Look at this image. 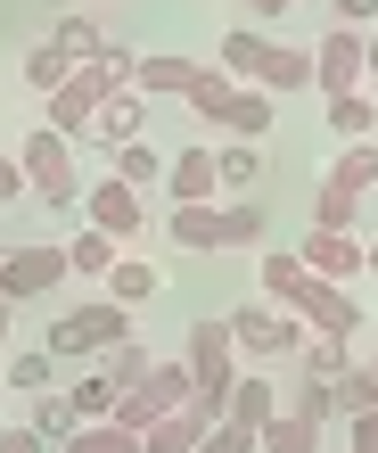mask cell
<instances>
[{"instance_id":"277c9868","label":"cell","mask_w":378,"mask_h":453,"mask_svg":"<svg viewBox=\"0 0 378 453\" xmlns=\"http://www.w3.org/2000/svg\"><path fill=\"white\" fill-rule=\"evenodd\" d=\"M181 363H189V395H206V404H223L231 380L247 371V363H238V346H231V322H198Z\"/></svg>"},{"instance_id":"44dd1931","label":"cell","mask_w":378,"mask_h":453,"mask_svg":"<svg viewBox=\"0 0 378 453\" xmlns=\"http://www.w3.org/2000/svg\"><path fill=\"white\" fill-rule=\"evenodd\" d=\"M116 256H124V239H107L91 223L66 239V273H83V280H107V273H116Z\"/></svg>"},{"instance_id":"7402d4cb","label":"cell","mask_w":378,"mask_h":453,"mask_svg":"<svg viewBox=\"0 0 378 453\" xmlns=\"http://www.w3.org/2000/svg\"><path fill=\"white\" fill-rule=\"evenodd\" d=\"M280 412L313 420V429H329V420H345V404H337V380H296V388L280 395Z\"/></svg>"},{"instance_id":"9a60e30c","label":"cell","mask_w":378,"mask_h":453,"mask_svg":"<svg viewBox=\"0 0 378 453\" xmlns=\"http://www.w3.org/2000/svg\"><path fill=\"white\" fill-rule=\"evenodd\" d=\"M223 420H238V429H255V437H263V420H280V388L263 380V371H238L231 395H223Z\"/></svg>"},{"instance_id":"cb8c5ba5","label":"cell","mask_w":378,"mask_h":453,"mask_svg":"<svg viewBox=\"0 0 378 453\" xmlns=\"http://www.w3.org/2000/svg\"><path fill=\"white\" fill-rule=\"evenodd\" d=\"M296 363H305V380H345V371H354L345 338H329V330H313L305 346H296Z\"/></svg>"},{"instance_id":"d6a6232c","label":"cell","mask_w":378,"mask_h":453,"mask_svg":"<svg viewBox=\"0 0 378 453\" xmlns=\"http://www.w3.org/2000/svg\"><path fill=\"white\" fill-rule=\"evenodd\" d=\"M66 74H74V58H66V50H58V42H34V50H25V83H34L42 99H49V91H58V83H66Z\"/></svg>"},{"instance_id":"ac0fdd59","label":"cell","mask_w":378,"mask_h":453,"mask_svg":"<svg viewBox=\"0 0 378 453\" xmlns=\"http://www.w3.org/2000/svg\"><path fill=\"white\" fill-rule=\"evenodd\" d=\"M99 288H107V297H116L124 313H140V305L156 297V288H165V273H156V264H148V256H116V273H107Z\"/></svg>"},{"instance_id":"bcb514c9","label":"cell","mask_w":378,"mask_h":453,"mask_svg":"<svg viewBox=\"0 0 378 453\" xmlns=\"http://www.w3.org/2000/svg\"><path fill=\"white\" fill-rule=\"evenodd\" d=\"M247 9H255V25H272V17L288 9V0H247Z\"/></svg>"},{"instance_id":"d4e9b609","label":"cell","mask_w":378,"mask_h":453,"mask_svg":"<svg viewBox=\"0 0 378 453\" xmlns=\"http://www.w3.org/2000/svg\"><path fill=\"white\" fill-rule=\"evenodd\" d=\"M354 223H362V198L337 181H313V231H354Z\"/></svg>"},{"instance_id":"681fc988","label":"cell","mask_w":378,"mask_h":453,"mask_svg":"<svg viewBox=\"0 0 378 453\" xmlns=\"http://www.w3.org/2000/svg\"><path fill=\"white\" fill-rule=\"evenodd\" d=\"M370 34H378V25H370Z\"/></svg>"},{"instance_id":"e575fe53","label":"cell","mask_w":378,"mask_h":453,"mask_svg":"<svg viewBox=\"0 0 378 453\" xmlns=\"http://www.w3.org/2000/svg\"><path fill=\"white\" fill-rule=\"evenodd\" d=\"M148 371H156V355H148V346H140V338H124V346H116V355H107V380H116V404H124V395H132V388H140V380H148Z\"/></svg>"},{"instance_id":"5bb4252c","label":"cell","mask_w":378,"mask_h":453,"mask_svg":"<svg viewBox=\"0 0 378 453\" xmlns=\"http://www.w3.org/2000/svg\"><path fill=\"white\" fill-rule=\"evenodd\" d=\"M140 124H148V99H140V91H116V99H107V108L91 116V132H83V141L116 157V149H132V141H140Z\"/></svg>"},{"instance_id":"60d3db41","label":"cell","mask_w":378,"mask_h":453,"mask_svg":"<svg viewBox=\"0 0 378 453\" xmlns=\"http://www.w3.org/2000/svg\"><path fill=\"white\" fill-rule=\"evenodd\" d=\"M345 445H354V453H378V412H345Z\"/></svg>"},{"instance_id":"7a4b0ae2","label":"cell","mask_w":378,"mask_h":453,"mask_svg":"<svg viewBox=\"0 0 378 453\" xmlns=\"http://www.w3.org/2000/svg\"><path fill=\"white\" fill-rule=\"evenodd\" d=\"M17 165H25V198H42V206H83V190L91 181L74 173V141L66 132H49V124H34L25 132V149H17Z\"/></svg>"},{"instance_id":"f1b7e54d","label":"cell","mask_w":378,"mask_h":453,"mask_svg":"<svg viewBox=\"0 0 378 453\" xmlns=\"http://www.w3.org/2000/svg\"><path fill=\"white\" fill-rule=\"evenodd\" d=\"M231 91H238V83H231L223 66H198V74H189V91H181V99H189V108H198L206 124H223V108H231Z\"/></svg>"},{"instance_id":"4316f807","label":"cell","mask_w":378,"mask_h":453,"mask_svg":"<svg viewBox=\"0 0 378 453\" xmlns=\"http://www.w3.org/2000/svg\"><path fill=\"white\" fill-rule=\"evenodd\" d=\"M321 437L329 429H313V420H296V412H280V420H263V453H321Z\"/></svg>"},{"instance_id":"8fae6325","label":"cell","mask_w":378,"mask_h":453,"mask_svg":"<svg viewBox=\"0 0 378 453\" xmlns=\"http://www.w3.org/2000/svg\"><path fill=\"white\" fill-rule=\"evenodd\" d=\"M272 34H255V25H231L223 34V50H214V66L231 74V83H247V91H263V74H272Z\"/></svg>"},{"instance_id":"30bf717a","label":"cell","mask_w":378,"mask_h":453,"mask_svg":"<svg viewBox=\"0 0 378 453\" xmlns=\"http://www.w3.org/2000/svg\"><path fill=\"white\" fill-rule=\"evenodd\" d=\"M165 239L181 256H231V231H223V198H206V206H173L165 215Z\"/></svg>"},{"instance_id":"603a6c76","label":"cell","mask_w":378,"mask_h":453,"mask_svg":"<svg viewBox=\"0 0 378 453\" xmlns=\"http://www.w3.org/2000/svg\"><path fill=\"white\" fill-rule=\"evenodd\" d=\"M321 181H337V190L370 198V190H378V149H370V141H345V149H337V165L321 173Z\"/></svg>"},{"instance_id":"1f68e13d","label":"cell","mask_w":378,"mask_h":453,"mask_svg":"<svg viewBox=\"0 0 378 453\" xmlns=\"http://www.w3.org/2000/svg\"><path fill=\"white\" fill-rule=\"evenodd\" d=\"M263 91L272 99H288V91H313V50H272V74H263Z\"/></svg>"},{"instance_id":"d590c367","label":"cell","mask_w":378,"mask_h":453,"mask_svg":"<svg viewBox=\"0 0 378 453\" xmlns=\"http://www.w3.org/2000/svg\"><path fill=\"white\" fill-rule=\"evenodd\" d=\"M49 380H58V355H49V346H25V355H9V388L49 395Z\"/></svg>"},{"instance_id":"7c38bea8","label":"cell","mask_w":378,"mask_h":453,"mask_svg":"<svg viewBox=\"0 0 378 453\" xmlns=\"http://www.w3.org/2000/svg\"><path fill=\"white\" fill-rule=\"evenodd\" d=\"M296 256H305V273H321V280H362V239L354 231H305V248H296Z\"/></svg>"},{"instance_id":"4fadbf2b","label":"cell","mask_w":378,"mask_h":453,"mask_svg":"<svg viewBox=\"0 0 378 453\" xmlns=\"http://www.w3.org/2000/svg\"><path fill=\"white\" fill-rule=\"evenodd\" d=\"M223 420V404H206V395H189V404L173 412V420H156V429L140 437V453H198V437Z\"/></svg>"},{"instance_id":"d6986e66","label":"cell","mask_w":378,"mask_h":453,"mask_svg":"<svg viewBox=\"0 0 378 453\" xmlns=\"http://www.w3.org/2000/svg\"><path fill=\"white\" fill-rule=\"evenodd\" d=\"M296 280H305V256L296 248H255V297L263 305H288Z\"/></svg>"},{"instance_id":"f546056e","label":"cell","mask_w":378,"mask_h":453,"mask_svg":"<svg viewBox=\"0 0 378 453\" xmlns=\"http://www.w3.org/2000/svg\"><path fill=\"white\" fill-rule=\"evenodd\" d=\"M214 173H223V190H255V181H263V149H255V141L214 149Z\"/></svg>"},{"instance_id":"ba28073f","label":"cell","mask_w":378,"mask_h":453,"mask_svg":"<svg viewBox=\"0 0 378 453\" xmlns=\"http://www.w3.org/2000/svg\"><path fill=\"white\" fill-rule=\"evenodd\" d=\"M83 223L132 248V239H140V223H148V206H140V190H132V181L107 173V181H91V190H83Z\"/></svg>"},{"instance_id":"7dc6e473","label":"cell","mask_w":378,"mask_h":453,"mask_svg":"<svg viewBox=\"0 0 378 453\" xmlns=\"http://www.w3.org/2000/svg\"><path fill=\"white\" fill-rule=\"evenodd\" d=\"M9 330H17V305H9V297H0V346H9Z\"/></svg>"},{"instance_id":"ab89813d","label":"cell","mask_w":378,"mask_h":453,"mask_svg":"<svg viewBox=\"0 0 378 453\" xmlns=\"http://www.w3.org/2000/svg\"><path fill=\"white\" fill-rule=\"evenodd\" d=\"M198 453H263V445H255V429H238V420H214L198 437Z\"/></svg>"},{"instance_id":"9c48e42d","label":"cell","mask_w":378,"mask_h":453,"mask_svg":"<svg viewBox=\"0 0 378 453\" xmlns=\"http://www.w3.org/2000/svg\"><path fill=\"white\" fill-rule=\"evenodd\" d=\"M313 91L321 99H337V91H362V34L354 25H329L313 50Z\"/></svg>"},{"instance_id":"b9f144b4","label":"cell","mask_w":378,"mask_h":453,"mask_svg":"<svg viewBox=\"0 0 378 453\" xmlns=\"http://www.w3.org/2000/svg\"><path fill=\"white\" fill-rule=\"evenodd\" d=\"M0 453H49V437L25 420V429H0Z\"/></svg>"},{"instance_id":"c3c4849f","label":"cell","mask_w":378,"mask_h":453,"mask_svg":"<svg viewBox=\"0 0 378 453\" xmlns=\"http://www.w3.org/2000/svg\"><path fill=\"white\" fill-rule=\"evenodd\" d=\"M362 273H370V280H378V239H362Z\"/></svg>"},{"instance_id":"ee69618b","label":"cell","mask_w":378,"mask_h":453,"mask_svg":"<svg viewBox=\"0 0 378 453\" xmlns=\"http://www.w3.org/2000/svg\"><path fill=\"white\" fill-rule=\"evenodd\" d=\"M9 198H25V165H17V157H0V206H9Z\"/></svg>"},{"instance_id":"8d00e7d4","label":"cell","mask_w":378,"mask_h":453,"mask_svg":"<svg viewBox=\"0 0 378 453\" xmlns=\"http://www.w3.org/2000/svg\"><path fill=\"white\" fill-rule=\"evenodd\" d=\"M223 231H231V256L263 248V198H223Z\"/></svg>"},{"instance_id":"5b68a950","label":"cell","mask_w":378,"mask_h":453,"mask_svg":"<svg viewBox=\"0 0 378 453\" xmlns=\"http://www.w3.org/2000/svg\"><path fill=\"white\" fill-rule=\"evenodd\" d=\"M181 404H189V363H156L148 380H140V388H132L124 404H116V420H124L132 437H148L156 420H173Z\"/></svg>"},{"instance_id":"7bdbcfd3","label":"cell","mask_w":378,"mask_h":453,"mask_svg":"<svg viewBox=\"0 0 378 453\" xmlns=\"http://www.w3.org/2000/svg\"><path fill=\"white\" fill-rule=\"evenodd\" d=\"M337 25H354V34H370V25H378V0H337Z\"/></svg>"},{"instance_id":"52a82bcc","label":"cell","mask_w":378,"mask_h":453,"mask_svg":"<svg viewBox=\"0 0 378 453\" xmlns=\"http://www.w3.org/2000/svg\"><path fill=\"white\" fill-rule=\"evenodd\" d=\"M288 313H296L305 330H329V338H354V330H362V305H354V288H337V280H321V273H305V280H296Z\"/></svg>"},{"instance_id":"ffe728a7","label":"cell","mask_w":378,"mask_h":453,"mask_svg":"<svg viewBox=\"0 0 378 453\" xmlns=\"http://www.w3.org/2000/svg\"><path fill=\"white\" fill-rule=\"evenodd\" d=\"M321 116H329L337 149L345 141H370V132H378V91H337V99H321Z\"/></svg>"},{"instance_id":"2e32d148","label":"cell","mask_w":378,"mask_h":453,"mask_svg":"<svg viewBox=\"0 0 378 453\" xmlns=\"http://www.w3.org/2000/svg\"><path fill=\"white\" fill-rule=\"evenodd\" d=\"M272 124H280V99L272 91H247V83H238L231 91V108H223V132H231V141H272Z\"/></svg>"},{"instance_id":"f6af8a7d","label":"cell","mask_w":378,"mask_h":453,"mask_svg":"<svg viewBox=\"0 0 378 453\" xmlns=\"http://www.w3.org/2000/svg\"><path fill=\"white\" fill-rule=\"evenodd\" d=\"M362 91H378V34H362Z\"/></svg>"},{"instance_id":"836d02e7","label":"cell","mask_w":378,"mask_h":453,"mask_svg":"<svg viewBox=\"0 0 378 453\" xmlns=\"http://www.w3.org/2000/svg\"><path fill=\"white\" fill-rule=\"evenodd\" d=\"M34 429H42L49 445H66L74 429H83V412H74V395H58V388H49V395H34Z\"/></svg>"},{"instance_id":"83f0119b","label":"cell","mask_w":378,"mask_h":453,"mask_svg":"<svg viewBox=\"0 0 378 453\" xmlns=\"http://www.w3.org/2000/svg\"><path fill=\"white\" fill-rule=\"evenodd\" d=\"M58 453H140V437H132L124 420H83V429H74Z\"/></svg>"},{"instance_id":"8992f818","label":"cell","mask_w":378,"mask_h":453,"mask_svg":"<svg viewBox=\"0 0 378 453\" xmlns=\"http://www.w3.org/2000/svg\"><path fill=\"white\" fill-rule=\"evenodd\" d=\"M58 280H66V248H0V297L9 305L58 297Z\"/></svg>"},{"instance_id":"3957f363","label":"cell","mask_w":378,"mask_h":453,"mask_svg":"<svg viewBox=\"0 0 378 453\" xmlns=\"http://www.w3.org/2000/svg\"><path fill=\"white\" fill-rule=\"evenodd\" d=\"M223 322H231V346H238V363H247V371H263L272 355H296V346L313 338L288 305H263V297H247L238 313H223Z\"/></svg>"},{"instance_id":"e0dca14e","label":"cell","mask_w":378,"mask_h":453,"mask_svg":"<svg viewBox=\"0 0 378 453\" xmlns=\"http://www.w3.org/2000/svg\"><path fill=\"white\" fill-rule=\"evenodd\" d=\"M165 181H173V206H206V198H223V173H214V149H181L173 165H165Z\"/></svg>"},{"instance_id":"484cf974","label":"cell","mask_w":378,"mask_h":453,"mask_svg":"<svg viewBox=\"0 0 378 453\" xmlns=\"http://www.w3.org/2000/svg\"><path fill=\"white\" fill-rule=\"evenodd\" d=\"M189 74H198L189 58H140V66H132V91H140V99H165V91H189Z\"/></svg>"},{"instance_id":"6da1fadb","label":"cell","mask_w":378,"mask_h":453,"mask_svg":"<svg viewBox=\"0 0 378 453\" xmlns=\"http://www.w3.org/2000/svg\"><path fill=\"white\" fill-rule=\"evenodd\" d=\"M132 338V313L116 305V297H83V305H66L58 322H49V355L58 363H91V355H116V346Z\"/></svg>"},{"instance_id":"74e56055","label":"cell","mask_w":378,"mask_h":453,"mask_svg":"<svg viewBox=\"0 0 378 453\" xmlns=\"http://www.w3.org/2000/svg\"><path fill=\"white\" fill-rule=\"evenodd\" d=\"M116 181H132V190H156V181H165V157H156L148 141H132V149H116Z\"/></svg>"},{"instance_id":"4dcf8cb0","label":"cell","mask_w":378,"mask_h":453,"mask_svg":"<svg viewBox=\"0 0 378 453\" xmlns=\"http://www.w3.org/2000/svg\"><path fill=\"white\" fill-rule=\"evenodd\" d=\"M49 42H58V50H66V58H74V66H91V58H99V50H107V34H99V25H91V17H74V9H66L58 25H49Z\"/></svg>"},{"instance_id":"f35d334b","label":"cell","mask_w":378,"mask_h":453,"mask_svg":"<svg viewBox=\"0 0 378 453\" xmlns=\"http://www.w3.org/2000/svg\"><path fill=\"white\" fill-rule=\"evenodd\" d=\"M66 395H74V412H83V420H116V380H107V371H91V380H74Z\"/></svg>"}]
</instances>
